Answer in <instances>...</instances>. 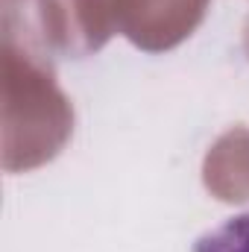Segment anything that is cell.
Masks as SVG:
<instances>
[{"instance_id":"cell-1","label":"cell","mask_w":249,"mask_h":252,"mask_svg":"<svg viewBox=\"0 0 249 252\" xmlns=\"http://www.w3.org/2000/svg\"><path fill=\"white\" fill-rule=\"evenodd\" d=\"M193 252H249V211L235 214L199 235Z\"/></svg>"}]
</instances>
